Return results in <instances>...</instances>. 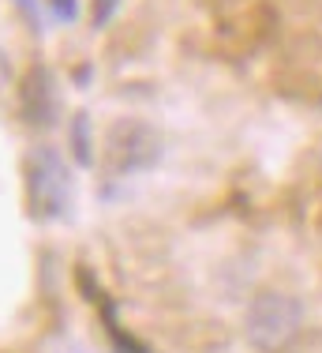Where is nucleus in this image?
<instances>
[{"instance_id": "nucleus-7", "label": "nucleus", "mask_w": 322, "mask_h": 353, "mask_svg": "<svg viewBox=\"0 0 322 353\" xmlns=\"http://www.w3.org/2000/svg\"><path fill=\"white\" fill-rule=\"evenodd\" d=\"M116 4H120V0H94V27H105V23L113 19Z\"/></svg>"}, {"instance_id": "nucleus-8", "label": "nucleus", "mask_w": 322, "mask_h": 353, "mask_svg": "<svg viewBox=\"0 0 322 353\" xmlns=\"http://www.w3.org/2000/svg\"><path fill=\"white\" fill-rule=\"evenodd\" d=\"M53 353H87V350H83V346H79V342H72V339H64V342H56V346H53Z\"/></svg>"}, {"instance_id": "nucleus-3", "label": "nucleus", "mask_w": 322, "mask_h": 353, "mask_svg": "<svg viewBox=\"0 0 322 353\" xmlns=\"http://www.w3.org/2000/svg\"><path fill=\"white\" fill-rule=\"evenodd\" d=\"M161 162V136L150 124L142 121H120L109 128L105 136V165L109 173L128 176V173H142L154 170Z\"/></svg>"}, {"instance_id": "nucleus-5", "label": "nucleus", "mask_w": 322, "mask_h": 353, "mask_svg": "<svg viewBox=\"0 0 322 353\" xmlns=\"http://www.w3.org/2000/svg\"><path fill=\"white\" fill-rule=\"evenodd\" d=\"M72 154L79 165H90V158H94V150H90V124H87V113H75L72 121Z\"/></svg>"}, {"instance_id": "nucleus-9", "label": "nucleus", "mask_w": 322, "mask_h": 353, "mask_svg": "<svg viewBox=\"0 0 322 353\" xmlns=\"http://www.w3.org/2000/svg\"><path fill=\"white\" fill-rule=\"evenodd\" d=\"M0 64H4V61H0Z\"/></svg>"}, {"instance_id": "nucleus-4", "label": "nucleus", "mask_w": 322, "mask_h": 353, "mask_svg": "<svg viewBox=\"0 0 322 353\" xmlns=\"http://www.w3.org/2000/svg\"><path fill=\"white\" fill-rule=\"evenodd\" d=\"M23 117L34 128H49L56 121V79L49 68H30L23 79Z\"/></svg>"}, {"instance_id": "nucleus-2", "label": "nucleus", "mask_w": 322, "mask_h": 353, "mask_svg": "<svg viewBox=\"0 0 322 353\" xmlns=\"http://www.w3.org/2000/svg\"><path fill=\"white\" fill-rule=\"evenodd\" d=\"M300 319H303V308L300 301L289 297V293H277V290H262L255 301L248 305V342L262 353H277L285 350L289 342L296 339L300 331Z\"/></svg>"}, {"instance_id": "nucleus-1", "label": "nucleus", "mask_w": 322, "mask_h": 353, "mask_svg": "<svg viewBox=\"0 0 322 353\" xmlns=\"http://www.w3.org/2000/svg\"><path fill=\"white\" fill-rule=\"evenodd\" d=\"M72 170L53 147H38L27 158V199L38 222H64L72 214Z\"/></svg>"}, {"instance_id": "nucleus-6", "label": "nucleus", "mask_w": 322, "mask_h": 353, "mask_svg": "<svg viewBox=\"0 0 322 353\" xmlns=\"http://www.w3.org/2000/svg\"><path fill=\"white\" fill-rule=\"evenodd\" d=\"M56 23H75L79 19V0H49Z\"/></svg>"}]
</instances>
